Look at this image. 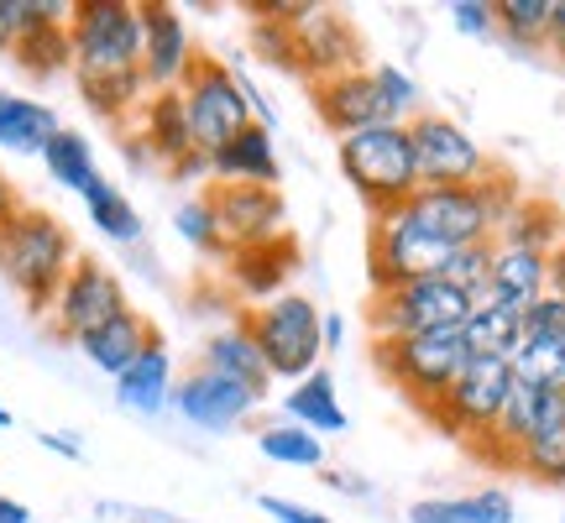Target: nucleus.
Returning a JSON list of instances; mask_svg holds the SVG:
<instances>
[{"instance_id": "34", "label": "nucleus", "mask_w": 565, "mask_h": 523, "mask_svg": "<svg viewBox=\"0 0 565 523\" xmlns=\"http://www.w3.org/2000/svg\"><path fill=\"white\" fill-rule=\"evenodd\" d=\"M11 58L32 74V79H53L63 68H74V53H68V26H32L26 38L11 47Z\"/></svg>"}, {"instance_id": "3", "label": "nucleus", "mask_w": 565, "mask_h": 523, "mask_svg": "<svg viewBox=\"0 0 565 523\" xmlns=\"http://www.w3.org/2000/svg\"><path fill=\"white\" fill-rule=\"evenodd\" d=\"M335 162H341V179L362 194L372 215H387L408 194H419V162H414L408 121H383L356 131V137H341L335 141Z\"/></svg>"}, {"instance_id": "39", "label": "nucleus", "mask_w": 565, "mask_h": 523, "mask_svg": "<svg viewBox=\"0 0 565 523\" xmlns=\"http://www.w3.org/2000/svg\"><path fill=\"white\" fill-rule=\"evenodd\" d=\"M466 523H513V498L503 487H482V492H466Z\"/></svg>"}, {"instance_id": "1", "label": "nucleus", "mask_w": 565, "mask_h": 523, "mask_svg": "<svg viewBox=\"0 0 565 523\" xmlns=\"http://www.w3.org/2000/svg\"><path fill=\"white\" fill-rule=\"evenodd\" d=\"M519 200H524L519 179L498 162L482 183H466V189H419V194H408V200L398 204V215L419 231L424 242L440 246V252H461V246L492 242L498 225H503V215Z\"/></svg>"}, {"instance_id": "27", "label": "nucleus", "mask_w": 565, "mask_h": 523, "mask_svg": "<svg viewBox=\"0 0 565 523\" xmlns=\"http://www.w3.org/2000/svg\"><path fill=\"white\" fill-rule=\"evenodd\" d=\"M498 246H519V252H555L565 242V210L555 200H540V194H524V200L513 204L498 225Z\"/></svg>"}, {"instance_id": "44", "label": "nucleus", "mask_w": 565, "mask_h": 523, "mask_svg": "<svg viewBox=\"0 0 565 523\" xmlns=\"http://www.w3.org/2000/svg\"><path fill=\"white\" fill-rule=\"evenodd\" d=\"M545 47L555 53V58H565V0H555V6H550V38H545Z\"/></svg>"}, {"instance_id": "8", "label": "nucleus", "mask_w": 565, "mask_h": 523, "mask_svg": "<svg viewBox=\"0 0 565 523\" xmlns=\"http://www.w3.org/2000/svg\"><path fill=\"white\" fill-rule=\"evenodd\" d=\"M508 398H513V366L508 362H487V356H471L461 366V377L445 387V398L424 414L440 435L471 445V456L487 445V435L498 429Z\"/></svg>"}, {"instance_id": "20", "label": "nucleus", "mask_w": 565, "mask_h": 523, "mask_svg": "<svg viewBox=\"0 0 565 523\" xmlns=\"http://www.w3.org/2000/svg\"><path fill=\"white\" fill-rule=\"evenodd\" d=\"M152 341H162L158 324L147 320L141 309H121V314H116L110 324L89 330V335H84L74 351H79V356L95 366V372H105V377H121L126 366L137 362V356H141V351H147Z\"/></svg>"}, {"instance_id": "49", "label": "nucleus", "mask_w": 565, "mask_h": 523, "mask_svg": "<svg viewBox=\"0 0 565 523\" xmlns=\"http://www.w3.org/2000/svg\"><path fill=\"white\" fill-rule=\"evenodd\" d=\"M324 482L341 487V492H351V498H366V482H345V471H324Z\"/></svg>"}, {"instance_id": "21", "label": "nucleus", "mask_w": 565, "mask_h": 523, "mask_svg": "<svg viewBox=\"0 0 565 523\" xmlns=\"http://www.w3.org/2000/svg\"><path fill=\"white\" fill-rule=\"evenodd\" d=\"M200 366L221 372V377H231V383L252 387L257 398H267V387H273V372H267L263 351H257V341H252V330L242 324V314H236L231 324H221V330L200 345Z\"/></svg>"}, {"instance_id": "35", "label": "nucleus", "mask_w": 565, "mask_h": 523, "mask_svg": "<svg viewBox=\"0 0 565 523\" xmlns=\"http://www.w3.org/2000/svg\"><path fill=\"white\" fill-rule=\"evenodd\" d=\"M74 0H0V53H11L32 26H68Z\"/></svg>"}, {"instance_id": "6", "label": "nucleus", "mask_w": 565, "mask_h": 523, "mask_svg": "<svg viewBox=\"0 0 565 523\" xmlns=\"http://www.w3.org/2000/svg\"><path fill=\"white\" fill-rule=\"evenodd\" d=\"M242 324L252 330V341L263 351L267 372H273V383L288 377V383H299L309 377L324 356V341H320V303L303 299V293H278V299L267 303H252L242 314Z\"/></svg>"}, {"instance_id": "19", "label": "nucleus", "mask_w": 565, "mask_h": 523, "mask_svg": "<svg viewBox=\"0 0 565 523\" xmlns=\"http://www.w3.org/2000/svg\"><path fill=\"white\" fill-rule=\"evenodd\" d=\"M131 137H137L141 147L152 152V162H162V168H179L189 152H200L179 89H152L137 110V131H131Z\"/></svg>"}, {"instance_id": "13", "label": "nucleus", "mask_w": 565, "mask_h": 523, "mask_svg": "<svg viewBox=\"0 0 565 523\" xmlns=\"http://www.w3.org/2000/svg\"><path fill=\"white\" fill-rule=\"evenodd\" d=\"M288 38H294V74H303L309 84L366 68L362 38H356L351 17L335 11V6H309V17L299 26H288Z\"/></svg>"}, {"instance_id": "29", "label": "nucleus", "mask_w": 565, "mask_h": 523, "mask_svg": "<svg viewBox=\"0 0 565 523\" xmlns=\"http://www.w3.org/2000/svg\"><path fill=\"white\" fill-rule=\"evenodd\" d=\"M513 383L540 387V393H565V341L561 335H524L519 351L508 356Z\"/></svg>"}, {"instance_id": "25", "label": "nucleus", "mask_w": 565, "mask_h": 523, "mask_svg": "<svg viewBox=\"0 0 565 523\" xmlns=\"http://www.w3.org/2000/svg\"><path fill=\"white\" fill-rule=\"evenodd\" d=\"M282 419L299 424V429H309V435H341L345 429V408H341V393H335V377L324 372V366H315L309 377H299V383L282 393Z\"/></svg>"}, {"instance_id": "15", "label": "nucleus", "mask_w": 565, "mask_h": 523, "mask_svg": "<svg viewBox=\"0 0 565 523\" xmlns=\"http://www.w3.org/2000/svg\"><path fill=\"white\" fill-rule=\"evenodd\" d=\"M173 408H179L194 429L225 435V429H236V424L252 419V414L263 408V398H257L252 387L231 383L221 372H210V366H194V372H183L179 383H173Z\"/></svg>"}, {"instance_id": "41", "label": "nucleus", "mask_w": 565, "mask_h": 523, "mask_svg": "<svg viewBox=\"0 0 565 523\" xmlns=\"http://www.w3.org/2000/svg\"><path fill=\"white\" fill-rule=\"evenodd\" d=\"M524 335H561L565 341V299L545 293V299H534L524 309Z\"/></svg>"}, {"instance_id": "32", "label": "nucleus", "mask_w": 565, "mask_h": 523, "mask_svg": "<svg viewBox=\"0 0 565 523\" xmlns=\"http://www.w3.org/2000/svg\"><path fill=\"white\" fill-rule=\"evenodd\" d=\"M257 450H263L267 461L294 466V471H324V440L288 419L263 424V429H257Z\"/></svg>"}, {"instance_id": "17", "label": "nucleus", "mask_w": 565, "mask_h": 523, "mask_svg": "<svg viewBox=\"0 0 565 523\" xmlns=\"http://www.w3.org/2000/svg\"><path fill=\"white\" fill-rule=\"evenodd\" d=\"M513 471H524L545 487H565V393L534 387V414H529V435Z\"/></svg>"}, {"instance_id": "43", "label": "nucleus", "mask_w": 565, "mask_h": 523, "mask_svg": "<svg viewBox=\"0 0 565 523\" xmlns=\"http://www.w3.org/2000/svg\"><path fill=\"white\" fill-rule=\"evenodd\" d=\"M257 508H263L267 519H278V523H335V519H324L320 508H303V503H294V498H273V492H263Z\"/></svg>"}, {"instance_id": "51", "label": "nucleus", "mask_w": 565, "mask_h": 523, "mask_svg": "<svg viewBox=\"0 0 565 523\" xmlns=\"http://www.w3.org/2000/svg\"><path fill=\"white\" fill-rule=\"evenodd\" d=\"M6 424H11V414H6V408H0V429H6Z\"/></svg>"}, {"instance_id": "31", "label": "nucleus", "mask_w": 565, "mask_h": 523, "mask_svg": "<svg viewBox=\"0 0 565 523\" xmlns=\"http://www.w3.org/2000/svg\"><path fill=\"white\" fill-rule=\"evenodd\" d=\"M42 168H47V179L63 183V189H74V194H84L89 183L100 179V168H95V147H89L79 131H68V126L42 147Z\"/></svg>"}, {"instance_id": "5", "label": "nucleus", "mask_w": 565, "mask_h": 523, "mask_svg": "<svg viewBox=\"0 0 565 523\" xmlns=\"http://www.w3.org/2000/svg\"><path fill=\"white\" fill-rule=\"evenodd\" d=\"M68 53H74V79H126V74H141L137 0H74Z\"/></svg>"}, {"instance_id": "4", "label": "nucleus", "mask_w": 565, "mask_h": 523, "mask_svg": "<svg viewBox=\"0 0 565 523\" xmlns=\"http://www.w3.org/2000/svg\"><path fill=\"white\" fill-rule=\"evenodd\" d=\"M471 362L461 330H424V335H387L372 341V366L383 372L387 387H398L419 414H429L445 398V387L461 377Z\"/></svg>"}, {"instance_id": "26", "label": "nucleus", "mask_w": 565, "mask_h": 523, "mask_svg": "<svg viewBox=\"0 0 565 523\" xmlns=\"http://www.w3.org/2000/svg\"><path fill=\"white\" fill-rule=\"evenodd\" d=\"M58 131H63V121H58V110H53V105L0 89V152H26V158H42V147L58 137Z\"/></svg>"}, {"instance_id": "48", "label": "nucleus", "mask_w": 565, "mask_h": 523, "mask_svg": "<svg viewBox=\"0 0 565 523\" xmlns=\"http://www.w3.org/2000/svg\"><path fill=\"white\" fill-rule=\"evenodd\" d=\"M0 523H32V513H26V503H17V498H0Z\"/></svg>"}, {"instance_id": "50", "label": "nucleus", "mask_w": 565, "mask_h": 523, "mask_svg": "<svg viewBox=\"0 0 565 523\" xmlns=\"http://www.w3.org/2000/svg\"><path fill=\"white\" fill-rule=\"evenodd\" d=\"M42 445H47V450H63V456H79V445L63 440V435H42Z\"/></svg>"}, {"instance_id": "9", "label": "nucleus", "mask_w": 565, "mask_h": 523, "mask_svg": "<svg viewBox=\"0 0 565 523\" xmlns=\"http://www.w3.org/2000/svg\"><path fill=\"white\" fill-rule=\"evenodd\" d=\"M183 95V110H189V131H194V147H200L204 158L210 152H221L225 141L236 137L242 126H252V84L221 58H194V68L183 74L179 84Z\"/></svg>"}, {"instance_id": "7", "label": "nucleus", "mask_w": 565, "mask_h": 523, "mask_svg": "<svg viewBox=\"0 0 565 523\" xmlns=\"http://www.w3.org/2000/svg\"><path fill=\"white\" fill-rule=\"evenodd\" d=\"M477 299L461 293L456 282L445 278H408L393 282L383 293L366 299V330L372 341H387V335H424V330H461L471 320Z\"/></svg>"}, {"instance_id": "18", "label": "nucleus", "mask_w": 565, "mask_h": 523, "mask_svg": "<svg viewBox=\"0 0 565 523\" xmlns=\"http://www.w3.org/2000/svg\"><path fill=\"white\" fill-rule=\"evenodd\" d=\"M210 183H257V189H278L282 183V158L273 126L252 121L225 141L221 152H210Z\"/></svg>"}, {"instance_id": "42", "label": "nucleus", "mask_w": 565, "mask_h": 523, "mask_svg": "<svg viewBox=\"0 0 565 523\" xmlns=\"http://www.w3.org/2000/svg\"><path fill=\"white\" fill-rule=\"evenodd\" d=\"M404 519L408 523H466V503L461 498H419V503H408Z\"/></svg>"}, {"instance_id": "2", "label": "nucleus", "mask_w": 565, "mask_h": 523, "mask_svg": "<svg viewBox=\"0 0 565 523\" xmlns=\"http://www.w3.org/2000/svg\"><path fill=\"white\" fill-rule=\"evenodd\" d=\"M74 262H79V246L68 236V225L38 204H21V215L0 231V278L26 299L32 314H47Z\"/></svg>"}, {"instance_id": "12", "label": "nucleus", "mask_w": 565, "mask_h": 523, "mask_svg": "<svg viewBox=\"0 0 565 523\" xmlns=\"http://www.w3.org/2000/svg\"><path fill=\"white\" fill-rule=\"evenodd\" d=\"M204 200L215 210L225 257H231V252H246V246H263V242L288 236V204H282L278 189H257V183H210Z\"/></svg>"}, {"instance_id": "37", "label": "nucleus", "mask_w": 565, "mask_h": 523, "mask_svg": "<svg viewBox=\"0 0 565 523\" xmlns=\"http://www.w3.org/2000/svg\"><path fill=\"white\" fill-rule=\"evenodd\" d=\"M487 273H492V242H477V246L450 252V257L440 262V273H435V278L456 282V288H461V293H471V299H482V293H487Z\"/></svg>"}, {"instance_id": "45", "label": "nucleus", "mask_w": 565, "mask_h": 523, "mask_svg": "<svg viewBox=\"0 0 565 523\" xmlns=\"http://www.w3.org/2000/svg\"><path fill=\"white\" fill-rule=\"evenodd\" d=\"M21 215V194H17V183L6 179V173H0V231H6V225L17 221Z\"/></svg>"}, {"instance_id": "33", "label": "nucleus", "mask_w": 565, "mask_h": 523, "mask_svg": "<svg viewBox=\"0 0 565 523\" xmlns=\"http://www.w3.org/2000/svg\"><path fill=\"white\" fill-rule=\"evenodd\" d=\"M550 6H555V0H492V11H498V38H503L508 47H519V53L545 47Z\"/></svg>"}, {"instance_id": "24", "label": "nucleus", "mask_w": 565, "mask_h": 523, "mask_svg": "<svg viewBox=\"0 0 565 523\" xmlns=\"http://www.w3.org/2000/svg\"><path fill=\"white\" fill-rule=\"evenodd\" d=\"M173 383H179V377H173V356H168L162 341H152L137 362L116 377V398H121V408H131V414H162V408H173Z\"/></svg>"}, {"instance_id": "23", "label": "nucleus", "mask_w": 565, "mask_h": 523, "mask_svg": "<svg viewBox=\"0 0 565 523\" xmlns=\"http://www.w3.org/2000/svg\"><path fill=\"white\" fill-rule=\"evenodd\" d=\"M550 293V257L545 252H519V246L492 242V273H487V293L508 309H529L534 299Z\"/></svg>"}, {"instance_id": "46", "label": "nucleus", "mask_w": 565, "mask_h": 523, "mask_svg": "<svg viewBox=\"0 0 565 523\" xmlns=\"http://www.w3.org/2000/svg\"><path fill=\"white\" fill-rule=\"evenodd\" d=\"M320 341H324V351H341V345H345V320H341V314H324Z\"/></svg>"}, {"instance_id": "36", "label": "nucleus", "mask_w": 565, "mask_h": 523, "mask_svg": "<svg viewBox=\"0 0 565 523\" xmlns=\"http://www.w3.org/2000/svg\"><path fill=\"white\" fill-rule=\"evenodd\" d=\"M173 225H179V236L194 246V252H204V257H225L221 225H215V210H210V200H204V194L183 200L179 210H173Z\"/></svg>"}, {"instance_id": "14", "label": "nucleus", "mask_w": 565, "mask_h": 523, "mask_svg": "<svg viewBox=\"0 0 565 523\" xmlns=\"http://www.w3.org/2000/svg\"><path fill=\"white\" fill-rule=\"evenodd\" d=\"M137 11H141V79H147V89H179L183 74L200 58V47L189 38V21L168 0H137Z\"/></svg>"}, {"instance_id": "40", "label": "nucleus", "mask_w": 565, "mask_h": 523, "mask_svg": "<svg viewBox=\"0 0 565 523\" xmlns=\"http://www.w3.org/2000/svg\"><path fill=\"white\" fill-rule=\"evenodd\" d=\"M445 17L456 21V32H466V38H498V11H492V0H456Z\"/></svg>"}, {"instance_id": "47", "label": "nucleus", "mask_w": 565, "mask_h": 523, "mask_svg": "<svg viewBox=\"0 0 565 523\" xmlns=\"http://www.w3.org/2000/svg\"><path fill=\"white\" fill-rule=\"evenodd\" d=\"M550 293H555V299H565V242L550 252Z\"/></svg>"}, {"instance_id": "22", "label": "nucleus", "mask_w": 565, "mask_h": 523, "mask_svg": "<svg viewBox=\"0 0 565 523\" xmlns=\"http://www.w3.org/2000/svg\"><path fill=\"white\" fill-rule=\"evenodd\" d=\"M231 282L242 288L252 303H267L288 293L282 282L294 278V267H299V246L294 236H278V242H263V246H246V252H231Z\"/></svg>"}, {"instance_id": "38", "label": "nucleus", "mask_w": 565, "mask_h": 523, "mask_svg": "<svg viewBox=\"0 0 565 523\" xmlns=\"http://www.w3.org/2000/svg\"><path fill=\"white\" fill-rule=\"evenodd\" d=\"M372 68V84H377V95H383L387 116L393 121H414L424 105H419V84L408 79L404 68H393V63H366Z\"/></svg>"}, {"instance_id": "11", "label": "nucleus", "mask_w": 565, "mask_h": 523, "mask_svg": "<svg viewBox=\"0 0 565 523\" xmlns=\"http://www.w3.org/2000/svg\"><path fill=\"white\" fill-rule=\"evenodd\" d=\"M121 309H131L126 303V288L121 278L105 267V262L95 257H79L74 267H68V278H63V288L53 293V303H47V330L58 335V341L79 345L89 330H100V324H110Z\"/></svg>"}, {"instance_id": "30", "label": "nucleus", "mask_w": 565, "mask_h": 523, "mask_svg": "<svg viewBox=\"0 0 565 523\" xmlns=\"http://www.w3.org/2000/svg\"><path fill=\"white\" fill-rule=\"evenodd\" d=\"M84 210H89V221H95V231H100L105 242H121V246H137L141 242V215H137V204L126 200L116 183H105L95 179L89 189L79 194Z\"/></svg>"}, {"instance_id": "16", "label": "nucleus", "mask_w": 565, "mask_h": 523, "mask_svg": "<svg viewBox=\"0 0 565 523\" xmlns=\"http://www.w3.org/2000/svg\"><path fill=\"white\" fill-rule=\"evenodd\" d=\"M315 116H320V126L335 141L356 137L366 126L393 121L383 95H377V84H372V68H351V74H335V79L315 84Z\"/></svg>"}, {"instance_id": "10", "label": "nucleus", "mask_w": 565, "mask_h": 523, "mask_svg": "<svg viewBox=\"0 0 565 523\" xmlns=\"http://www.w3.org/2000/svg\"><path fill=\"white\" fill-rule=\"evenodd\" d=\"M408 137H414V162H419V189H466L498 168V158L482 141L440 110H419L408 121Z\"/></svg>"}, {"instance_id": "28", "label": "nucleus", "mask_w": 565, "mask_h": 523, "mask_svg": "<svg viewBox=\"0 0 565 523\" xmlns=\"http://www.w3.org/2000/svg\"><path fill=\"white\" fill-rule=\"evenodd\" d=\"M466 351L471 356H487V362H508L519 341H524V309H508L498 299H477L471 320L461 324Z\"/></svg>"}]
</instances>
